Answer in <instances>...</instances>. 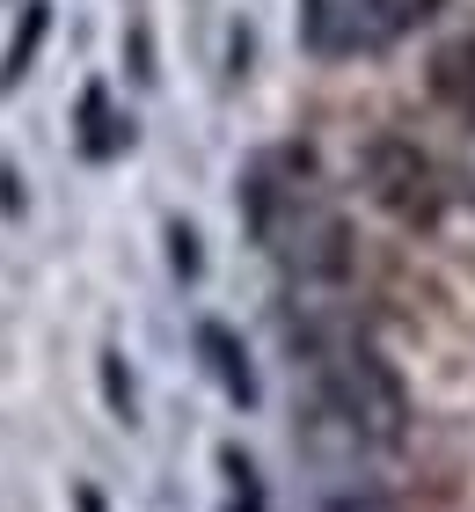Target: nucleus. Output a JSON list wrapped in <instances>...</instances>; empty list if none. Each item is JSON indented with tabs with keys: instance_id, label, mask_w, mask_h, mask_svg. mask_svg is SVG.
<instances>
[{
	"instance_id": "3",
	"label": "nucleus",
	"mask_w": 475,
	"mask_h": 512,
	"mask_svg": "<svg viewBox=\"0 0 475 512\" xmlns=\"http://www.w3.org/2000/svg\"><path fill=\"white\" fill-rule=\"evenodd\" d=\"M439 15V0H300V44L315 59H366L388 52Z\"/></svg>"
},
{
	"instance_id": "5",
	"label": "nucleus",
	"mask_w": 475,
	"mask_h": 512,
	"mask_svg": "<svg viewBox=\"0 0 475 512\" xmlns=\"http://www.w3.org/2000/svg\"><path fill=\"white\" fill-rule=\"evenodd\" d=\"M198 352H205V366L220 374V388H227V403H256V374H249V352H242V337L227 330V322H198Z\"/></svg>"
},
{
	"instance_id": "2",
	"label": "nucleus",
	"mask_w": 475,
	"mask_h": 512,
	"mask_svg": "<svg viewBox=\"0 0 475 512\" xmlns=\"http://www.w3.org/2000/svg\"><path fill=\"white\" fill-rule=\"evenodd\" d=\"M300 359H307V381H315V403H329L373 447H395L410 432V395H402L395 366L373 352V337L359 322H344V315L300 322Z\"/></svg>"
},
{
	"instance_id": "9",
	"label": "nucleus",
	"mask_w": 475,
	"mask_h": 512,
	"mask_svg": "<svg viewBox=\"0 0 475 512\" xmlns=\"http://www.w3.org/2000/svg\"><path fill=\"white\" fill-rule=\"evenodd\" d=\"M220 469H227V512H264V483L242 447H220Z\"/></svg>"
},
{
	"instance_id": "10",
	"label": "nucleus",
	"mask_w": 475,
	"mask_h": 512,
	"mask_svg": "<svg viewBox=\"0 0 475 512\" xmlns=\"http://www.w3.org/2000/svg\"><path fill=\"white\" fill-rule=\"evenodd\" d=\"M103 381H110V410L132 417V381H125V359H117V352H103Z\"/></svg>"
},
{
	"instance_id": "6",
	"label": "nucleus",
	"mask_w": 475,
	"mask_h": 512,
	"mask_svg": "<svg viewBox=\"0 0 475 512\" xmlns=\"http://www.w3.org/2000/svg\"><path fill=\"white\" fill-rule=\"evenodd\" d=\"M432 96L475 125V37H454V44L432 59Z\"/></svg>"
},
{
	"instance_id": "8",
	"label": "nucleus",
	"mask_w": 475,
	"mask_h": 512,
	"mask_svg": "<svg viewBox=\"0 0 475 512\" xmlns=\"http://www.w3.org/2000/svg\"><path fill=\"white\" fill-rule=\"evenodd\" d=\"M44 30H52V8H44V0H22V22H15L8 52H0V88H15V81L37 66V52H44Z\"/></svg>"
},
{
	"instance_id": "11",
	"label": "nucleus",
	"mask_w": 475,
	"mask_h": 512,
	"mask_svg": "<svg viewBox=\"0 0 475 512\" xmlns=\"http://www.w3.org/2000/svg\"><path fill=\"white\" fill-rule=\"evenodd\" d=\"M169 242H176V271L190 278V271H198V249H190V227H169Z\"/></svg>"
},
{
	"instance_id": "1",
	"label": "nucleus",
	"mask_w": 475,
	"mask_h": 512,
	"mask_svg": "<svg viewBox=\"0 0 475 512\" xmlns=\"http://www.w3.org/2000/svg\"><path fill=\"white\" fill-rule=\"evenodd\" d=\"M242 205H249L256 242H264L300 286H337L351 271V227H344L337 205H329L315 161L300 147H278V154L256 161Z\"/></svg>"
},
{
	"instance_id": "4",
	"label": "nucleus",
	"mask_w": 475,
	"mask_h": 512,
	"mask_svg": "<svg viewBox=\"0 0 475 512\" xmlns=\"http://www.w3.org/2000/svg\"><path fill=\"white\" fill-rule=\"evenodd\" d=\"M359 183L373 191L380 213L402 220V227H439V213H446V183H439L432 154H424L417 139H395V132L366 139V154H359Z\"/></svg>"
},
{
	"instance_id": "12",
	"label": "nucleus",
	"mask_w": 475,
	"mask_h": 512,
	"mask_svg": "<svg viewBox=\"0 0 475 512\" xmlns=\"http://www.w3.org/2000/svg\"><path fill=\"white\" fill-rule=\"evenodd\" d=\"M329 512H388L380 498H329Z\"/></svg>"
},
{
	"instance_id": "7",
	"label": "nucleus",
	"mask_w": 475,
	"mask_h": 512,
	"mask_svg": "<svg viewBox=\"0 0 475 512\" xmlns=\"http://www.w3.org/2000/svg\"><path fill=\"white\" fill-rule=\"evenodd\" d=\"M74 118H81V154L88 161H110L117 147H125V118H117V110H110V96H103V81H88L81 88V110H74Z\"/></svg>"
}]
</instances>
